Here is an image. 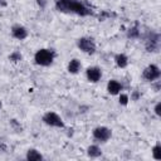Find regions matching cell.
<instances>
[{
	"label": "cell",
	"instance_id": "d6986e66",
	"mask_svg": "<svg viewBox=\"0 0 161 161\" xmlns=\"http://www.w3.org/2000/svg\"><path fill=\"white\" fill-rule=\"evenodd\" d=\"M10 125H11L14 128H16L18 131H21V126L16 122V119H10Z\"/></svg>",
	"mask_w": 161,
	"mask_h": 161
},
{
	"label": "cell",
	"instance_id": "9a60e30c",
	"mask_svg": "<svg viewBox=\"0 0 161 161\" xmlns=\"http://www.w3.org/2000/svg\"><path fill=\"white\" fill-rule=\"evenodd\" d=\"M127 36L128 38H138L140 36V26H138V23H136L135 26H132V28L128 29Z\"/></svg>",
	"mask_w": 161,
	"mask_h": 161
},
{
	"label": "cell",
	"instance_id": "7a4b0ae2",
	"mask_svg": "<svg viewBox=\"0 0 161 161\" xmlns=\"http://www.w3.org/2000/svg\"><path fill=\"white\" fill-rule=\"evenodd\" d=\"M55 57V53L50 49H39L35 55H34V60L38 65H43V67H48L53 63Z\"/></svg>",
	"mask_w": 161,
	"mask_h": 161
},
{
	"label": "cell",
	"instance_id": "5bb4252c",
	"mask_svg": "<svg viewBox=\"0 0 161 161\" xmlns=\"http://www.w3.org/2000/svg\"><path fill=\"white\" fill-rule=\"evenodd\" d=\"M87 155H88L89 157H99V156L102 155V151H101V148H99L98 146L92 145V146H89V147L87 148Z\"/></svg>",
	"mask_w": 161,
	"mask_h": 161
},
{
	"label": "cell",
	"instance_id": "7c38bea8",
	"mask_svg": "<svg viewBox=\"0 0 161 161\" xmlns=\"http://www.w3.org/2000/svg\"><path fill=\"white\" fill-rule=\"evenodd\" d=\"M114 62H116L117 67H119V68H125V67H127V64H128V58H127L126 54L119 53V54H117V55L114 57Z\"/></svg>",
	"mask_w": 161,
	"mask_h": 161
},
{
	"label": "cell",
	"instance_id": "6da1fadb",
	"mask_svg": "<svg viewBox=\"0 0 161 161\" xmlns=\"http://www.w3.org/2000/svg\"><path fill=\"white\" fill-rule=\"evenodd\" d=\"M57 10L67 14H75L80 16L91 15V9L82 0H57L55 3Z\"/></svg>",
	"mask_w": 161,
	"mask_h": 161
},
{
	"label": "cell",
	"instance_id": "ba28073f",
	"mask_svg": "<svg viewBox=\"0 0 161 161\" xmlns=\"http://www.w3.org/2000/svg\"><path fill=\"white\" fill-rule=\"evenodd\" d=\"M86 75H87V78H88L89 82L96 83V82H98V80L101 79L102 72H101V69H99L98 67H89V68L86 70Z\"/></svg>",
	"mask_w": 161,
	"mask_h": 161
},
{
	"label": "cell",
	"instance_id": "5b68a950",
	"mask_svg": "<svg viewBox=\"0 0 161 161\" xmlns=\"http://www.w3.org/2000/svg\"><path fill=\"white\" fill-rule=\"evenodd\" d=\"M160 75H161V70H160V68H158L157 65H155V64L147 65V67L143 69V72H142V77H143L146 80H148V82H153V80L158 79Z\"/></svg>",
	"mask_w": 161,
	"mask_h": 161
},
{
	"label": "cell",
	"instance_id": "4fadbf2b",
	"mask_svg": "<svg viewBox=\"0 0 161 161\" xmlns=\"http://www.w3.org/2000/svg\"><path fill=\"white\" fill-rule=\"evenodd\" d=\"M80 69V62L78 59H72L69 63H68V72L72 73V74H77Z\"/></svg>",
	"mask_w": 161,
	"mask_h": 161
},
{
	"label": "cell",
	"instance_id": "8992f818",
	"mask_svg": "<svg viewBox=\"0 0 161 161\" xmlns=\"http://www.w3.org/2000/svg\"><path fill=\"white\" fill-rule=\"evenodd\" d=\"M112 136V131L108 128V127H104V126H98L93 130V137L99 141V142H106L111 138Z\"/></svg>",
	"mask_w": 161,
	"mask_h": 161
},
{
	"label": "cell",
	"instance_id": "44dd1931",
	"mask_svg": "<svg viewBox=\"0 0 161 161\" xmlns=\"http://www.w3.org/2000/svg\"><path fill=\"white\" fill-rule=\"evenodd\" d=\"M36 3H38V5H39L42 9H44L45 5H47V0H36Z\"/></svg>",
	"mask_w": 161,
	"mask_h": 161
},
{
	"label": "cell",
	"instance_id": "e0dca14e",
	"mask_svg": "<svg viewBox=\"0 0 161 161\" xmlns=\"http://www.w3.org/2000/svg\"><path fill=\"white\" fill-rule=\"evenodd\" d=\"M9 59L11 62H20L23 59V55L20 54V52H13L10 55H9Z\"/></svg>",
	"mask_w": 161,
	"mask_h": 161
},
{
	"label": "cell",
	"instance_id": "ffe728a7",
	"mask_svg": "<svg viewBox=\"0 0 161 161\" xmlns=\"http://www.w3.org/2000/svg\"><path fill=\"white\" fill-rule=\"evenodd\" d=\"M155 113L157 116H161V102H158L156 106H155Z\"/></svg>",
	"mask_w": 161,
	"mask_h": 161
},
{
	"label": "cell",
	"instance_id": "ac0fdd59",
	"mask_svg": "<svg viewBox=\"0 0 161 161\" xmlns=\"http://www.w3.org/2000/svg\"><path fill=\"white\" fill-rule=\"evenodd\" d=\"M127 103H128V96L127 94H121L119 96V104L127 106Z\"/></svg>",
	"mask_w": 161,
	"mask_h": 161
},
{
	"label": "cell",
	"instance_id": "603a6c76",
	"mask_svg": "<svg viewBox=\"0 0 161 161\" xmlns=\"http://www.w3.org/2000/svg\"><path fill=\"white\" fill-rule=\"evenodd\" d=\"M6 5H8L6 0H0V8H5Z\"/></svg>",
	"mask_w": 161,
	"mask_h": 161
},
{
	"label": "cell",
	"instance_id": "cb8c5ba5",
	"mask_svg": "<svg viewBox=\"0 0 161 161\" xmlns=\"http://www.w3.org/2000/svg\"><path fill=\"white\" fill-rule=\"evenodd\" d=\"M1 107H3V103H1V102H0V108H1Z\"/></svg>",
	"mask_w": 161,
	"mask_h": 161
},
{
	"label": "cell",
	"instance_id": "8fae6325",
	"mask_svg": "<svg viewBox=\"0 0 161 161\" xmlns=\"http://www.w3.org/2000/svg\"><path fill=\"white\" fill-rule=\"evenodd\" d=\"M26 160H29V161H40V160H43V156L35 148H30L26 152Z\"/></svg>",
	"mask_w": 161,
	"mask_h": 161
},
{
	"label": "cell",
	"instance_id": "7402d4cb",
	"mask_svg": "<svg viewBox=\"0 0 161 161\" xmlns=\"http://www.w3.org/2000/svg\"><path fill=\"white\" fill-rule=\"evenodd\" d=\"M140 98V93L138 92H133V96H132V99L133 101H137Z\"/></svg>",
	"mask_w": 161,
	"mask_h": 161
},
{
	"label": "cell",
	"instance_id": "30bf717a",
	"mask_svg": "<svg viewBox=\"0 0 161 161\" xmlns=\"http://www.w3.org/2000/svg\"><path fill=\"white\" fill-rule=\"evenodd\" d=\"M107 91H108L109 94L116 96V94H118V93L122 91V86H121V83H119L118 80L111 79V80L108 82V84H107Z\"/></svg>",
	"mask_w": 161,
	"mask_h": 161
},
{
	"label": "cell",
	"instance_id": "2e32d148",
	"mask_svg": "<svg viewBox=\"0 0 161 161\" xmlns=\"http://www.w3.org/2000/svg\"><path fill=\"white\" fill-rule=\"evenodd\" d=\"M152 156L155 160H161V146L160 145H156L152 148Z\"/></svg>",
	"mask_w": 161,
	"mask_h": 161
},
{
	"label": "cell",
	"instance_id": "277c9868",
	"mask_svg": "<svg viewBox=\"0 0 161 161\" xmlns=\"http://www.w3.org/2000/svg\"><path fill=\"white\" fill-rule=\"evenodd\" d=\"M43 122L45 125H48V126H52V127H58V128H63L64 127L63 119L55 112H47L43 116Z\"/></svg>",
	"mask_w": 161,
	"mask_h": 161
},
{
	"label": "cell",
	"instance_id": "3957f363",
	"mask_svg": "<svg viewBox=\"0 0 161 161\" xmlns=\"http://www.w3.org/2000/svg\"><path fill=\"white\" fill-rule=\"evenodd\" d=\"M77 45L82 52H84L87 54H93L96 52V43L92 38H88V36L79 38L77 40Z\"/></svg>",
	"mask_w": 161,
	"mask_h": 161
},
{
	"label": "cell",
	"instance_id": "52a82bcc",
	"mask_svg": "<svg viewBox=\"0 0 161 161\" xmlns=\"http://www.w3.org/2000/svg\"><path fill=\"white\" fill-rule=\"evenodd\" d=\"M158 47H160V35L157 33H151L146 39L147 52H157Z\"/></svg>",
	"mask_w": 161,
	"mask_h": 161
},
{
	"label": "cell",
	"instance_id": "9c48e42d",
	"mask_svg": "<svg viewBox=\"0 0 161 161\" xmlns=\"http://www.w3.org/2000/svg\"><path fill=\"white\" fill-rule=\"evenodd\" d=\"M11 34L14 38L19 39V40H23L28 36V29L23 25H14L11 28Z\"/></svg>",
	"mask_w": 161,
	"mask_h": 161
}]
</instances>
